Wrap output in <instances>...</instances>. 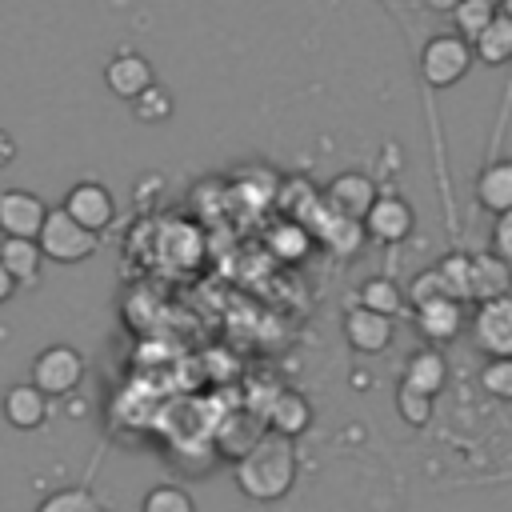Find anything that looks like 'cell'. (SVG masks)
Returning <instances> with one entry per match:
<instances>
[{
    "label": "cell",
    "instance_id": "cell-1",
    "mask_svg": "<svg viewBox=\"0 0 512 512\" xmlns=\"http://www.w3.org/2000/svg\"><path fill=\"white\" fill-rule=\"evenodd\" d=\"M236 488L256 500V504H276L292 492L296 484V448H292V436H280V432H264L240 460H236Z\"/></svg>",
    "mask_w": 512,
    "mask_h": 512
},
{
    "label": "cell",
    "instance_id": "cell-2",
    "mask_svg": "<svg viewBox=\"0 0 512 512\" xmlns=\"http://www.w3.org/2000/svg\"><path fill=\"white\" fill-rule=\"evenodd\" d=\"M36 244H40L44 260H56V264H80V260H88V256L96 252L100 232H92V228H84L80 220H72V216L64 212V204H60V208H48Z\"/></svg>",
    "mask_w": 512,
    "mask_h": 512
},
{
    "label": "cell",
    "instance_id": "cell-3",
    "mask_svg": "<svg viewBox=\"0 0 512 512\" xmlns=\"http://www.w3.org/2000/svg\"><path fill=\"white\" fill-rule=\"evenodd\" d=\"M472 40L460 36V32H444V36H432L420 52V76L432 84V88H452L468 76L472 68Z\"/></svg>",
    "mask_w": 512,
    "mask_h": 512
},
{
    "label": "cell",
    "instance_id": "cell-4",
    "mask_svg": "<svg viewBox=\"0 0 512 512\" xmlns=\"http://www.w3.org/2000/svg\"><path fill=\"white\" fill-rule=\"evenodd\" d=\"M84 380V356L72 344H52L32 360V384L48 396H68Z\"/></svg>",
    "mask_w": 512,
    "mask_h": 512
},
{
    "label": "cell",
    "instance_id": "cell-5",
    "mask_svg": "<svg viewBox=\"0 0 512 512\" xmlns=\"http://www.w3.org/2000/svg\"><path fill=\"white\" fill-rule=\"evenodd\" d=\"M472 340L484 356H512V292L476 304Z\"/></svg>",
    "mask_w": 512,
    "mask_h": 512
},
{
    "label": "cell",
    "instance_id": "cell-6",
    "mask_svg": "<svg viewBox=\"0 0 512 512\" xmlns=\"http://www.w3.org/2000/svg\"><path fill=\"white\" fill-rule=\"evenodd\" d=\"M376 196H380V188H376V180L368 172H340L324 188V204L332 212L348 216V220H360V224H364L368 208L376 204Z\"/></svg>",
    "mask_w": 512,
    "mask_h": 512
},
{
    "label": "cell",
    "instance_id": "cell-7",
    "mask_svg": "<svg viewBox=\"0 0 512 512\" xmlns=\"http://www.w3.org/2000/svg\"><path fill=\"white\" fill-rule=\"evenodd\" d=\"M412 224H416L412 204H408L404 196H396V192H380L376 204H372L368 216H364V232H368L372 240H380V244H400V240L412 232Z\"/></svg>",
    "mask_w": 512,
    "mask_h": 512
},
{
    "label": "cell",
    "instance_id": "cell-8",
    "mask_svg": "<svg viewBox=\"0 0 512 512\" xmlns=\"http://www.w3.org/2000/svg\"><path fill=\"white\" fill-rule=\"evenodd\" d=\"M44 216H48V208H44V200L36 192L0 188V232L4 236H28V240H36Z\"/></svg>",
    "mask_w": 512,
    "mask_h": 512
},
{
    "label": "cell",
    "instance_id": "cell-9",
    "mask_svg": "<svg viewBox=\"0 0 512 512\" xmlns=\"http://www.w3.org/2000/svg\"><path fill=\"white\" fill-rule=\"evenodd\" d=\"M64 212H68L72 220H80L84 228L104 232V228L112 224V216H116V200H112V192H108L104 184H96V180H80V184L68 188V196H64Z\"/></svg>",
    "mask_w": 512,
    "mask_h": 512
},
{
    "label": "cell",
    "instance_id": "cell-10",
    "mask_svg": "<svg viewBox=\"0 0 512 512\" xmlns=\"http://www.w3.org/2000/svg\"><path fill=\"white\" fill-rule=\"evenodd\" d=\"M392 336H396L392 316L372 312V308H364V304L348 308V316H344V340H348L356 352L376 356V352H384V348L392 344Z\"/></svg>",
    "mask_w": 512,
    "mask_h": 512
},
{
    "label": "cell",
    "instance_id": "cell-11",
    "mask_svg": "<svg viewBox=\"0 0 512 512\" xmlns=\"http://www.w3.org/2000/svg\"><path fill=\"white\" fill-rule=\"evenodd\" d=\"M504 292H512V264L496 252L468 256V300L484 304V300H496Z\"/></svg>",
    "mask_w": 512,
    "mask_h": 512
},
{
    "label": "cell",
    "instance_id": "cell-12",
    "mask_svg": "<svg viewBox=\"0 0 512 512\" xmlns=\"http://www.w3.org/2000/svg\"><path fill=\"white\" fill-rule=\"evenodd\" d=\"M104 84L112 88V96H120V100L132 104V100H136L144 88H152L156 80H152V64H148L140 52H120V56L108 60Z\"/></svg>",
    "mask_w": 512,
    "mask_h": 512
},
{
    "label": "cell",
    "instance_id": "cell-13",
    "mask_svg": "<svg viewBox=\"0 0 512 512\" xmlns=\"http://www.w3.org/2000/svg\"><path fill=\"white\" fill-rule=\"evenodd\" d=\"M416 328H420L432 344H448V340H456L460 328H464V308H460V300L440 296V300L420 304V308H416Z\"/></svg>",
    "mask_w": 512,
    "mask_h": 512
},
{
    "label": "cell",
    "instance_id": "cell-14",
    "mask_svg": "<svg viewBox=\"0 0 512 512\" xmlns=\"http://www.w3.org/2000/svg\"><path fill=\"white\" fill-rule=\"evenodd\" d=\"M268 428L280 432V436H292V440L300 432H308L312 428V404H308V396L296 392V388H280L276 400L268 404Z\"/></svg>",
    "mask_w": 512,
    "mask_h": 512
},
{
    "label": "cell",
    "instance_id": "cell-15",
    "mask_svg": "<svg viewBox=\"0 0 512 512\" xmlns=\"http://www.w3.org/2000/svg\"><path fill=\"white\" fill-rule=\"evenodd\" d=\"M476 204L496 216L512 208V160H488L476 172Z\"/></svg>",
    "mask_w": 512,
    "mask_h": 512
},
{
    "label": "cell",
    "instance_id": "cell-16",
    "mask_svg": "<svg viewBox=\"0 0 512 512\" xmlns=\"http://www.w3.org/2000/svg\"><path fill=\"white\" fill-rule=\"evenodd\" d=\"M472 56L484 68H500L504 60H512V16L496 12L476 36H472Z\"/></svg>",
    "mask_w": 512,
    "mask_h": 512
},
{
    "label": "cell",
    "instance_id": "cell-17",
    "mask_svg": "<svg viewBox=\"0 0 512 512\" xmlns=\"http://www.w3.org/2000/svg\"><path fill=\"white\" fill-rule=\"evenodd\" d=\"M444 380H448V360H444V352H440V348H420V352L408 356L400 384H408V388H416V392H424V396H436V392L444 388Z\"/></svg>",
    "mask_w": 512,
    "mask_h": 512
},
{
    "label": "cell",
    "instance_id": "cell-18",
    "mask_svg": "<svg viewBox=\"0 0 512 512\" xmlns=\"http://www.w3.org/2000/svg\"><path fill=\"white\" fill-rule=\"evenodd\" d=\"M48 416V392L36 384H16L4 392V420L12 428H40Z\"/></svg>",
    "mask_w": 512,
    "mask_h": 512
},
{
    "label": "cell",
    "instance_id": "cell-19",
    "mask_svg": "<svg viewBox=\"0 0 512 512\" xmlns=\"http://www.w3.org/2000/svg\"><path fill=\"white\" fill-rule=\"evenodd\" d=\"M0 264L12 272L16 284H36L40 264H44V252H40V244L28 240V236H4V244H0Z\"/></svg>",
    "mask_w": 512,
    "mask_h": 512
},
{
    "label": "cell",
    "instance_id": "cell-20",
    "mask_svg": "<svg viewBox=\"0 0 512 512\" xmlns=\"http://www.w3.org/2000/svg\"><path fill=\"white\" fill-rule=\"evenodd\" d=\"M356 304H364V308H372V312H384V316H396V312L404 308V292H400L388 276H372V280L360 284V300H356Z\"/></svg>",
    "mask_w": 512,
    "mask_h": 512
},
{
    "label": "cell",
    "instance_id": "cell-21",
    "mask_svg": "<svg viewBox=\"0 0 512 512\" xmlns=\"http://www.w3.org/2000/svg\"><path fill=\"white\" fill-rule=\"evenodd\" d=\"M480 388L504 404H512V356H488L480 368Z\"/></svg>",
    "mask_w": 512,
    "mask_h": 512
},
{
    "label": "cell",
    "instance_id": "cell-22",
    "mask_svg": "<svg viewBox=\"0 0 512 512\" xmlns=\"http://www.w3.org/2000/svg\"><path fill=\"white\" fill-rule=\"evenodd\" d=\"M140 512H196V504L180 484H156V488H148Z\"/></svg>",
    "mask_w": 512,
    "mask_h": 512
},
{
    "label": "cell",
    "instance_id": "cell-23",
    "mask_svg": "<svg viewBox=\"0 0 512 512\" xmlns=\"http://www.w3.org/2000/svg\"><path fill=\"white\" fill-rule=\"evenodd\" d=\"M36 512H104V504L88 488H64V492H52Z\"/></svg>",
    "mask_w": 512,
    "mask_h": 512
},
{
    "label": "cell",
    "instance_id": "cell-24",
    "mask_svg": "<svg viewBox=\"0 0 512 512\" xmlns=\"http://www.w3.org/2000/svg\"><path fill=\"white\" fill-rule=\"evenodd\" d=\"M396 412L404 416V424L424 428V424L432 420V396H424V392H416V388L400 384V388H396Z\"/></svg>",
    "mask_w": 512,
    "mask_h": 512
},
{
    "label": "cell",
    "instance_id": "cell-25",
    "mask_svg": "<svg viewBox=\"0 0 512 512\" xmlns=\"http://www.w3.org/2000/svg\"><path fill=\"white\" fill-rule=\"evenodd\" d=\"M132 112H136L144 124H156V120H164V116L172 112V100H168V92H164L160 84H152V88H144V92L132 100Z\"/></svg>",
    "mask_w": 512,
    "mask_h": 512
},
{
    "label": "cell",
    "instance_id": "cell-26",
    "mask_svg": "<svg viewBox=\"0 0 512 512\" xmlns=\"http://www.w3.org/2000/svg\"><path fill=\"white\" fill-rule=\"evenodd\" d=\"M492 16H496V8H488V4H480V0H460V4H456V32L472 40Z\"/></svg>",
    "mask_w": 512,
    "mask_h": 512
},
{
    "label": "cell",
    "instance_id": "cell-27",
    "mask_svg": "<svg viewBox=\"0 0 512 512\" xmlns=\"http://www.w3.org/2000/svg\"><path fill=\"white\" fill-rule=\"evenodd\" d=\"M436 268H440V276H444V284H448V296L468 300V256H464V252H452V256H444Z\"/></svg>",
    "mask_w": 512,
    "mask_h": 512
},
{
    "label": "cell",
    "instance_id": "cell-28",
    "mask_svg": "<svg viewBox=\"0 0 512 512\" xmlns=\"http://www.w3.org/2000/svg\"><path fill=\"white\" fill-rule=\"evenodd\" d=\"M408 296H412V304H416V308H420V304H428V300H440V296H448V284H444L440 268H428V272H420V276L412 280ZM452 300H456V296H452Z\"/></svg>",
    "mask_w": 512,
    "mask_h": 512
},
{
    "label": "cell",
    "instance_id": "cell-29",
    "mask_svg": "<svg viewBox=\"0 0 512 512\" xmlns=\"http://www.w3.org/2000/svg\"><path fill=\"white\" fill-rule=\"evenodd\" d=\"M492 252H496V256H504V260L512 264V208H508V212H500V216H496V224H492Z\"/></svg>",
    "mask_w": 512,
    "mask_h": 512
},
{
    "label": "cell",
    "instance_id": "cell-30",
    "mask_svg": "<svg viewBox=\"0 0 512 512\" xmlns=\"http://www.w3.org/2000/svg\"><path fill=\"white\" fill-rule=\"evenodd\" d=\"M12 160H16V140H12V136L0 128V168H8Z\"/></svg>",
    "mask_w": 512,
    "mask_h": 512
},
{
    "label": "cell",
    "instance_id": "cell-31",
    "mask_svg": "<svg viewBox=\"0 0 512 512\" xmlns=\"http://www.w3.org/2000/svg\"><path fill=\"white\" fill-rule=\"evenodd\" d=\"M16 288H20V284H16V280H12V272H8L4 264H0V304H4V300H8V296H12Z\"/></svg>",
    "mask_w": 512,
    "mask_h": 512
},
{
    "label": "cell",
    "instance_id": "cell-32",
    "mask_svg": "<svg viewBox=\"0 0 512 512\" xmlns=\"http://www.w3.org/2000/svg\"><path fill=\"white\" fill-rule=\"evenodd\" d=\"M504 480H512V472H500V476H488L484 484H504Z\"/></svg>",
    "mask_w": 512,
    "mask_h": 512
},
{
    "label": "cell",
    "instance_id": "cell-33",
    "mask_svg": "<svg viewBox=\"0 0 512 512\" xmlns=\"http://www.w3.org/2000/svg\"><path fill=\"white\" fill-rule=\"evenodd\" d=\"M480 4H488V8H500V4H504V0H480Z\"/></svg>",
    "mask_w": 512,
    "mask_h": 512
}]
</instances>
